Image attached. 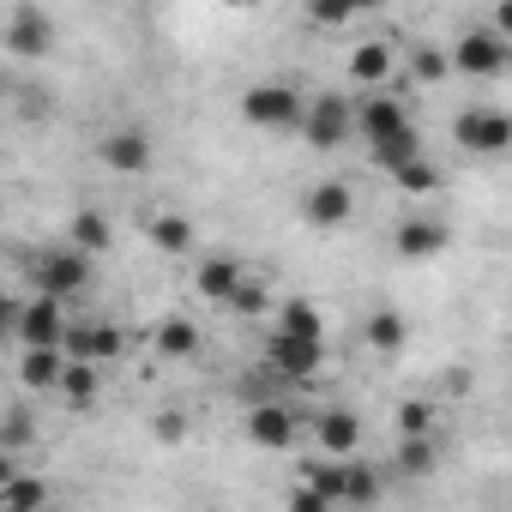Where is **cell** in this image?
<instances>
[{"label": "cell", "instance_id": "6da1fadb", "mask_svg": "<svg viewBox=\"0 0 512 512\" xmlns=\"http://www.w3.org/2000/svg\"><path fill=\"white\" fill-rule=\"evenodd\" d=\"M241 121L260 127V133H302L308 121V97L290 79H266V85H247L241 91Z\"/></svg>", "mask_w": 512, "mask_h": 512}, {"label": "cell", "instance_id": "7a4b0ae2", "mask_svg": "<svg viewBox=\"0 0 512 512\" xmlns=\"http://www.w3.org/2000/svg\"><path fill=\"white\" fill-rule=\"evenodd\" d=\"M452 139H458L464 151H476V157H500V151L512 145V115H506V109H458Z\"/></svg>", "mask_w": 512, "mask_h": 512}, {"label": "cell", "instance_id": "3957f363", "mask_svg": "<svg viewBox=\"0 0 512 512\" xmlns=\"http://www.w3.org/2000/svg\"><path fill=\"white\" fill-rule=\"evenodd\" d=\"M350 127H356V109L338 97V91H320L314 103H308V121H302V139L314 145V151H338L344 139H350Z\"/></svg>", "mask_w": 512, "mask_h": 512}, {"label": "cell", "instance_id": "277c9868", "mask_svg": "<svg viewBox=\"0 0 512 512\" xmlns=\"http://www.w3.org/2000/svg\"><path fill=\"white\" fill-rule=\"evenodd\" d=\"M91 284V253L73 241V247H49L43 260H37V290L49 296H79Z\"/></svg>", "mask_w": 512, "mask_h": 512}, {"label": "cell", "instance_id": "5b68a950", "mask_svg": "<svg viewBox=\"0 0 512 512\" xmlns=\"http://www.w3.org/2000/svg\"><path fill=\"white\" fill-rule=\"evenodd\" d=\"M506 55H512V37H500V31H464L458 49H452V73H464V79H494V73L506 67Z\"/></svg>", "mask_w": 512, "mask_h": 512}, {"label": "cell", "instance_id": "8992f818", "mask_svg": "<svg viewBox=\"0 0 512 512\" xmlns=\"http://www.w3.org/2000/svg\"><path fill=\"white\" fill-rule=\"evenodd\" d=\"M61 302L67 296H49V290H37V302H25V314H19V338L25 344H67V314H61Z\"/></svg>", "mask_w": 512, "mask_h": 512}, {"label": "cell", "instance_id": "52a82bcc", "mask_svg": "<svg viewBox=\"0 0 512 512\" xmlns=\"http://www.w3.org/2000/svg\"><path fill=\"white\" fill-rule=\"evenodd\" d=\"M7 49H13L19 61H43V55L55 49V25H49V13H37V7H13Z\"/></svg>", "mask_w": 512, "mask_h": 512}, {"label": "cell", "instance_id": "ba28073f", "mask_svg": "<svg viewBox=\"0 0 512 512\" xmlns=\"http://www.w3.org/2000/svg\"><path fill=\"white\" fill-rule=\"evenodd\" d=\"M247 434H253V446H266V452H290L296 446V410L290 404H253L247 410Z\"/></svg>", "mask_w": 512, "mask_h": 512}, {"label": "cell", "instance_id": "9c48e42d", "mask_svg": "<svg viewBox=\"0 0 512 512\" xmlns=\"http://www.w3.org/2000/svg\"><path fill=\"white\" fill-rule=\"evenodd\" d=\"M97 157L121 175H145L151 169V139H145V127H115V133H103Z\"/></svg>", "mask_w": 512, "mask_h": 512}, {"label": "cell", "instance_id": "30bf717a", "mask_svg": "<svg viewBox=\"0 0 512 512\" xmlns=\"http://www.w3.org/2000/svg\"><path fill=\"white\" fill-rule=\"evenodd\" d=\"M266 368H272V374H284V380H308V374L320 368V338L278 332V338H272V356H266Z\"/></svg>", "mask_w": 512, "mask_h": 512}, {"label": "cell", "instance_id": "8fae6325", "mask_svg": "<svg viewBox=\"0 0 512 512\" xmlns=\"http://www.w3.org/2000/svg\"><path fill=\"white\" fill-rule=\"evenodd\" d=\"M302 211H308V223H314V229H344V223L356 217V193H350L344 181H320V187L308 193V205H302Z\"/></svg>", "mask_w": 512, "mask_h": 512}, {"label": "cell", "instance_id": "7c38bea8", "mask_svg": "<svg viewBox=\"0 0 512 512\" xmlns=\"http://www.w3.org/2000/svg\"><path fill=\"white\" fill-rule=\"evenodd\" d=\"M121 350H127V338L115 326H103V320L97 326H67V356H85V362H103L109 368Z\"/></svg>", "mask_w": 512, "mask_h": 512}, {"label": "cell", "instance_id": "4fadbf2b", "mask_svg": "<svg viewBox=\"0 0 512 512\" xmlns=\"http://www.w3.org/2000/svg\"><path fill=\"white\" fill-rule=\"evenodd\" d=\"M356 127H362V133H368V145H374V139H392V133H404V127H410V115H404V103H398V97L374 91V97L356 109Z\"/></svg>", "mask_w": 512, "mask_h": 512}, {"label": "cell", "instance_id": "5bb4252c", "mask_svg": "<svg viewBox=\"0 0 512 512\" xmlns=\"http://www.w3.org/2000/svg\"><path fill=\"white\" fill-rule=\"evenodd\" d=\"M61 374H67V344H25L19 380H25L31 392H43V386H61Z\"/></svg>", "mask_w": 512, "mask_h": 512}, {"label": "cell", "instance_id": "9a60e30c", "mask_svg": "<svg viewBox=\"0 0 512 512\" xmlns=\"http://www.w3.org/2000/svg\"><path fill=\"white\" fill-rule=\"evenodd\" d=\"M440 247H446V223H434V217H404L398 223V253L404 260H434Z\"/></svg>", "mask_w": 512, "mask_h": 512}, {"label": "cell", "instance_id": "2e32d148", "mask_svg": "<svg viewBox=\"0 0 512 512\" xmlns=\"http://www.w3.org/2000/svg\"><path fill=\"white\" fill-rule=\"evenodd\" d=\"M241 266L235 260H223V253H211V260H199V272H193V284H199V296H211V302H229L235 290H241Z\"/></svg>", "mask_w": 512, "mask_h": 512}, {"label": "cell", "instance_id": "e0dca14e", "mask_svg": "<svg viewBox=\"0 0 512 512\" xmlns=\"http://www.w3.org/2000/svg\"><path fill=\"white\" fill-rule=\"evenodd\" d=\"M97 386H103V362H85V356H67V374H61V398L67 404H91L97 398Z\"/></svg>", "mask_w": 512, "mask_h": 512}, {"label": "cell", "instance_id": "ac0fdd59", "mask_svg": "<svg viewBox=\"0 0 512 512\" xmlns=\"http://www.w3.org/2000/svg\"><path fill=\"white\" fill-rule=\"evenodd\" d=\"M368 157H374L386 175H398L404 163H416V157H422V139H416V127H404V133H392V139H374V145H368Z\"/></svg>", "mask_w": 512, "mask_h": 512}, {"label": "cell", "instance_id": "d6986e66", "mask_svg": "<svg viewBox=\"0 0 512 512\" xmlns=\"http://www.w3.org/2000/svg\"><path fill=\"white\" fill-rule=\"evenodd\" d=\"M320 446L338 452V458H350V452L362 446V422H356L350 410H326V416H320Z\"/></svg>", "mask_w": 512, "mask_h": 512}, {"label": "cell", "instance_id": "ffe728a7", "mask_svg": "<svg viewBox=\"0 0 512 512\" xmlns=\"http://www.w3.org/2000/svg\"><path fill=\"white\" fill-rule=\"evenodd\" d=\"M392 67H398L392 43H362V49L350 55V79H362V85H380V79H392Z\"/></svg>", "mask_w": 512, "mask_h": 512}, {"label": "cell", "instance_id": "44dd1931", "mask_svg": "<svg viewBox=\"0 0 512 512\" xmlns=\"http://www.w3.org/2000/svg\"><path fill=\"white\" fill-rule=\"evenodd\" d=\"M193 350H199V326H193V320H181V314H169V320L157 326V356L181 362V356H193Z\"/></svg>", "mask_w": 512, "mask_h": 512}, {"label": "cell", "instance_id": "7402d4cb", "mask_svg": "<svg viewBox=\"0 0 512 512\" xmlns=\"http://www.w3.org/2000/svg\"><path fill=\"white\" fill-rule=\"evenodd\" d=\"M43 500H49L43 482H25V476H13V470H0V506H7V512H31V506H43Z\"/></svg>", "mask_w": 512, "mask_h": 512}, {"label": "cell", "instance_id": "603a6c76", "mask_svg": "<svg viewBox=\"0 0 512 512\" xmlns=\"http://www.w3.org/2000/svg\"><path fill=\"white\" fill-rule=\"evenodd\" d=\"M145 229H151V241H157L163 253H187V247H193V223H187L181 211H163V217H151Z\"/></svg>", "mask_w": 512, "mask_h": 512}, {"label": "cell", "instance_id": "cb8c5ba5", "mask_svg": "<svg viewBox=\"0 0 512 512\" xmlns=\"http://www.w3.org/2000/svg\"><path fill=\"white\" fill-rule=\"evenodd\" d=\"M278 332H296V338H326V326H320V308H314V302H290V308L278 314Z\"/></svg>", "mask_w": 512, "mask_h": 512}, {"label": "cell", "instance_id": "d4e9b609", "mask_svg": "<svg viewBox=\"0 0 512 512\" xmlns=\"http://www.w3.org/2000/svg\"><path fill=\"white\" fill-rule=\"evenodd\" d=\"M434 452H440V446H434V434H404L398 464H404L410 476H428V470H434Z\"/></svg>", "mask_w": 512, "mask_h": 512}, {"label": "cell", "instance_id": "484cf974", "mask_svg": "<svg viewBox=\"0 0 512 512\" xmlns=\"http://www.w3.org/2000/svg\"><path fill=\"white\" fill-rule=\"evenodd\" d=\"M446 73H452V55H446V49H416V55H410V79H416V85H440Z\"/></svg>", "mask_w": 512, "mask_h": 512}, {"label": "cell", "instance_id": "4316f807", "mask_svg": "<svg viewBox=\"0 0 512 512\" xmlns=\"http://www.w3.org/2000/svg\"><path fill=\"white\" fill-rule=\"evenodd\" d=\"M73 241H79L85 253H103V247H109V217H103V211H79V217H73Z\"/></svg>", "mask_w": 512, "mask_h": 512}, {"label": "cell", "instance_id": "83f0119b", "mask_svg": "<svg viewBox=\"0 0 512 512\" xmlns=\"http://www.w3.org/2000/svg\"><path fill=\"white\" fill-rule=\"evenodd\" d=\"M368 344H374V350H386V356H392V350H404V320H398L392 308H380V314L368 320Z\"/></svg>", "mask_w": 512, "mask_h": 512}, {"label": "cell", "instance_id": "f1b7e54d", "mask_svg": "<svg viewBox=\"0 0 512 512\" xmlns=\"http://www.w3.org/2000/svg\"><path fill=\"white\" fill-rule=\"evenodd\" d=\"M308 19H314L320 31H344V25L356 19V0H308Z\"/></svg>", "mask_w": 512, "mask_h": 512}, {"label": "cell", "instance_id": "f546056e", "mask_svg": "<svg viewBox=\"0 0 512 512\" xmlns=\"http://www.w3.org/2000/svg\"><path fill=\"white\" fill-rule=\"evenodd\" d=\"M308 482L326 494V500H344V482H350V464H302Z\"/></svg>", "mask_w": 512, "mask_h": 512}, {"label": "cell", "instance_id": "4dcf8cb0", "mask_svg": "<svg viewBox=\"0 0 512 512\" xmlns=\"http://www.w3.org/2000/svg\"><path fill=\"white\" fill-rule=\"evenodd\" d=\"M398 187H404V193H434V187H440V169H434L428 157H416V163L398 169Z\"/></svg>", "mask_w": 512, "mask_h": 512}, {"label": "cell", "instance_id": "1f68e13d", "mask_svg": "<svg viewBox=\"0 0 512 512\" xmlns=\"http://www.w3.org/2000/svg\"><path fill=\"white\" fill-rule=\"evenodd\" d=\"M398 428L404 434H434V410L422 398H410V404H398Z\"/></svg>", "mask_w": 512, "mask_h": 512}, {"label": "cell", "instance_id": "d6a6232c", "mask_svg": "<svg viewBox=\"0 0 512 512\" xmlns=\"http://www.w3.org/2000/svg\"><path fill=\"white\" fill-rule=\"evenodd\" d=\"M229 308H235V314H247V320H253V314H266V290L253 284V278H241V290L229 296Z\"/></svg>", "mask_w": 512, "mask_h": 512}, {"label": "cell", "instance_id": "836d02e7", "mask_svg": "<svg viewBox=\"0 0 512 512\" xmlns=\"http://www.w3.org/2000/svg\"><path fill=\"white\" fill-rule=\"evenodd\" d=\"M380 494V482L362 470V464H350V482H344V500H374Z\"/></svg>", "mask_w": 512, "mask_h": 512}, {"label": "cell", "instance_id": "e575fe53", "mask_svg": "<svg viewBox=\"0 0 512 512\" xmlns=\"http://www.w3.org/2000/svg\"><path fill=\"white\" fill-rule=\"evenodd\" d=\"M181 434H187V422H181V416H175V410H169V416H163V422H157V440H169V446H175V440H181Z\"/></svg>", "mask_w": 512, "mask_h": 512}, {"label": "cell", "instance_id": "d590c367", "mask_svg": "<svg viewBox=\"0 0 512 512\" xmlns=\"http://www.w3.org/2000/svg\"><path fill=\"white\" fill-rule=\"evenodd\" d=\"M494 31L512 37V0H500V7H494Z\"/></svg>", "mask_w": 512, "mask_h": 512}, {"label": "cell", "instance_id": "8d00e7d4", "mask_svg": "<svg viewBox=\"0 0 512 512\" xmlns=\"http://www.w3.org/2000/svg\"><path fill=\"white\" fill-rule=\"evenodd\" d=\"M386 7V0H356V13H380Z\"/></svg>", "mask_w": 512, "mask_h": 512}, {"label": "cell", "instance_id": "74e56055", "mask_svg": "<svg viewBox=\"0 0 512 512\" xmlns=\"http://www.w3.org/2000/svg\"><path fill=\"white\" fill-rule=\"evenodd\" d=\"M235 7H253V0H235Z\"/></svg>", "mask_w": 512, "mask_h": 512}]
</instances>
